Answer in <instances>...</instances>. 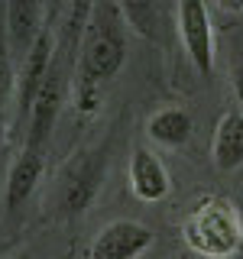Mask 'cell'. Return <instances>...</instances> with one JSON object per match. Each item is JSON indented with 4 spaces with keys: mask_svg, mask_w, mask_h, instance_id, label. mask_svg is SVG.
Segmentation results:
<instances>
[{
    "mask_svg": "<svg viewBox=\"0 0 243 259\" xmlns=\"http://www.w3.org/2000/svg\"><path fill=\"white\" fill-rule=\"evenodd\" d=\"M127 16L120 10L117 0H97L91 23H88L85 42H81V62H78V75L85 84V110H94V88L101 81H110L124 68L127 59Z\"/></svg>",
    "mask_w": 243,
    "mask_h": 259,
    "instance_id": "6da1fadb",
    "label": "cell"
},
{
    "mask_svg": "<svg viewBox=\"0 0 243 259\" xmlns=\"http://www.w3.org/2000/svg\"><path fill=\"white\" fill-rule=\"evenodd\" d=\"M182 237L205 259H230L243 246L237 214L221 198H205L201 204H194L182 224Z\"/></svg>",
    "mask_w": 243,
    "mask_h": 259,
    "instance_id": "7a4b0ae2",
    "label": "cell"
},
{
    "mask_svg": "<svg viewBox=\"0 0 243 259\" xmlns=\"http://www.w3.org/2000/svg\"><path fill=\"white\" fill-rule=\"evenodd\" d=\"M178 32H182L185 52L198 75H211L214 68V29L205 0H178Z\"/></svg>",
    "mask_w": 243,
    "mask_h": 259,
    "instance_id": "3957f363",
    "label": "cell"
},
{
    "mask_svg": "<svg viewBox=\"0 0 243 259\" xmlns=\"http://www.w3.org/2000/svg\"><path fill=\"white\" fill-rule=\"evenodd\" d=\"M152 246V230L136 221H113L94 237L88 259H136Z\"/></svg>",
    "mask_w": 243,
    "mask_h": 259,
    "instance_id": "277c9868",
    "label": "cell"
},
{
    "mask_svg": "<svg viewBox=\"0 0 243 259\" xmlns=\"http://www.w3.org/2000/svg\"><path fill=\"white\" fill-rule=\"evenodd\" d=\"M62 97H65V78H62V68L52 62V71L46 75L43 88L36 94V104L29 110V130H26V149H36L49 140L55 126V117L62 110Z\"/></svg>",
    "mask_w": 243,
    "mask_h": 259,
    "instance_id": "5b68a950",
    "label": "cell"
},
{
    "mask_svg": "<svg viewBox=\"0 0 243 259\" xmlns=\"http://www.w3.org/2000/svg\"><path fill=\"white\" fill-rule=\"evenodd\" d=\"M101 156H88L78 159L68 172L62 175V188H59V207L62 214H81L91 204L97 185H101Z\"/></svg>",
    "mask_w": 243,
    "mask_h": 259,
    "instance_id": "8992f818",
    "label": "cell"
},
{
    "mask_svg": "<svg viewBox=\"0 0 243 259\" xmlns=\"http://www.w3.org/2000/svg\"><path fill=\"white\" fill-rule=\"evenodd\" d=\"M52 71V32L43 29V36L32 42L29 55L23 59V71H20V123L29 120V110L36 104V94L43 88L46 75Z\"/></svg>",
    "mask_w": 243,
    "mask_h": 259,
    "instance_id": "52a82bcc",
    "label": "cell"
},
{
    "mask_svg": "<svg viewBox=\"0 0 243 259\" xmlns=\"http://www.w3.org/2000/svg\"><path fill=\"white\" fill-rule=\"evenodd\" d=\"M43 13H39V0H10L7 4V39H10L13 55L26 59L32 42L43 36Z\"/></svg>",
    "mask_w": 243,
    "mask_h": 259,
    "instance_id": "ba28073f",
    "label": "cell"
},
{
    "mask_svg": "<svg viewBox=\"0 0 243 259\" xmlns=\"http://www.w3.org/2000/svg\"><path fill=\"white\" fill-rule=\"evenodd\" d=\"M130 188L140 201L152 204L162 201L169 194V172L159 162V156H152L149 149H136L133 162H130Z\"/></svg>",
    "mask_w": 243,
    "mask_h": 259,
    "instance_id": "9c48e42d",
    "label": "cell"
},
{
    "mask_svg": "<svg viewBox=\"0 0 243 259\" xmlns=\"http://www.w3.org/2000/svg\"><path fill=\"white\" fill-rule=\"evenodd\" d=\"M39 178H43V156L36 149H23L10 162V172H7V188H4L7 210H16L20 204H26L29 194L36 191Z\"/></svg>",
    "mask_w": 243,
    "mask_h": 259,
    "instance_id": "30bf717a",
    "label": "cell"
},
{
    "mask_svg": "<svg viewBox=\"0 0 243 259\" xmlns=\"http://www.w3.org/2000/svg\"><path fill=\"white\" fill-rule=\"evenodd\" d=\"M217 172H233L243 165V113L230 110L221 117L214 133V146H211Z\"/></svg>",
    "mask_w": 243,
    "mask_h": 259,
    "instance_id": "8fae6325",
    "label": "cell"
},
{
    "mask_svg": "<svg viewBox=\"0 0 243 259\" xmlns=\"http://www.w3.org/2000/svg\"><path fill=\"white\" fill-rule=\"evenodd\" d=\"M146 130H149V140L159 146H185L191 136V117L178 107H166V110L152 113Z\"/></svg>",
    "mask_w": 243,
    "mask_h": 259,
    "instance_id": "7c38bea8",
    "label": "cell"
},
{
    "mask_svg": "<svg viewBox=\"0 0 243 259\" xmlns=\"http://www.w3.org/2000/svg\"><path fill=\"white\" fill-rule=\"evenodd\" d=\"M120 10L127 16V26L140 32L146 39L159 36V0H117Z\"/></svg>",
    "mask_w": 243,
    "mask_h": 259,
    "instance_id": "4fadbf2b",
    "label": "cell"
},
{
    "mask_svg": "<svg viewBox=\"0 0 243 259\" xmlns=\"http://www.w3.org/2000/svg\"><path fill=\"white\" fill-rule=\"evenodd\" d=\"M94 7H97V0H71L68 16H65V52H68V59L81 49V42H85V32H88Z\"/></svg>",
    "mask_w": 243,
    "mask_h": 259,
    "instance_id": "5bb4252c",
    "label": "cell"
},
{
    "mask_svg": "<svg viewBox=\"0 0 243 259\" xmlns=\"http://www.w3.org/2000/svg\"><path fill=\"white\" fill-rule=\"evenodd\" d=\"M13 91V68H10V55L0 46V146H4V126H7V101Z\"/></svg>",
    "mask_w": 243,
    "mask_h": 259,
    "instance_id": "9a60e30c",
    "label": "cell"
},
{
    "mask_svg": "<svg viewBox=\"0 0 243 259\" xmlns=\"http://www.w3.org/2000/svg\"><path fill=\"white\" fill-rule=\"evenodd\" d=\"M233 94H237L240 113H243V65H237V68H233Z\"/></svg>",
    "mask_w": 243,
    "mask_h": 259,
    "instance_id": "2e32d148",
    "label": "cell"
},
{
    "mask_svg": "<svg viewBox=\"0 0 243 259\" xmlns=\"http://www.w3.org/2000/svg\"><path fill=\"white\" fill-rule=\"evenodd\" d=\"M214 4L227 13H243V0H214Z\"/></svg>",
    "mask_w": 243,
    "mask_h": 259,
    "instance_id": "e0dca14e",
    "label": "cell"
}]
</instances>
